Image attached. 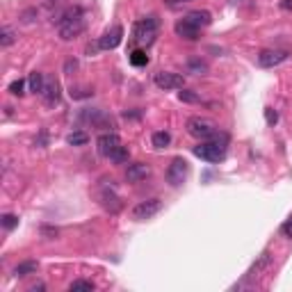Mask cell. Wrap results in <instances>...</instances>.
<instances>
[{"label": "cell", "instance_id": "cell-1", "mask_svg": "<svg viewBox=\"0 0 292 292\" xmlns=\"http://www.w3.org/2000/svg\"><path fill=\"white\" fill-rule=\"evenodd\" d=\"M226 148H228V135L215 133L210 140H203L199 146H194V155L208 160V162H221L226 157Z\"/></svg>", "mask_w": 292, "mask_h": 292}, {"label": "cell", "instance_id": "cell-2", "mask_svg": "<svg viewBox=\"0 0 292 292\" xmlns=\"http://www.w3.org/2000/svg\"><path fill=\"white\" fill-rule=\"evenodd\" d=\"M57 23H60V30H57V32H60V39L62 41L75 39V37L82 34L84 28H87V21H84L80 9H67L62 16L57 18Z\"/></svg>", "mask_w": 292, "mask_h": 292}, {"label": "cell", "instance_id": "cell-3", "mask_svg": "<svg viewBox=\"0 0 292 292\" xmlns=\"http://www.w3.org/2000/svg\"><path fill=\"white\" fill-rule=\"evenodd\" d=\"M157 25H160L157 16H146L142 21H137L135 30H133V39L137 44H146V46L153 44V39H155V34H157Z\"/></svg>", "mask_w": 292, "mask_h": 292}, {"label": "cell", "instance_id": "cell-4", "mask_svg": "<svg viewBox=\"0 0 292 292\" xmlns=\"http://www.w3.org/2000/svg\"><path fill=\"white\" fill-rule=\"evenodd\" d=\"M187 133H190L192 137H197V140H210V137L217 133V124L215 121H210V119L206 117H190L185 124Z\"/></svg>", "mask_w": 292, "mask_h": 292}, {"label": "cell", "instance_id": "cell-5", "mask_svg": "<svg viewBox=\"0 0 292 292\" xmlns=\"http://www.w3.org/2000/svg\"><path fill=\"white\" fill-rule=\"evenodd\" d=\"M187 176H190V164H187V160L174 157L171 164H169V169H167V183L171 187H180L187 180Z\"/></svg>", "mask_w": 292, "mask_h": 292}, {"label": "cell", "instance_id": "cell-6", "mask_svg": "<svg viewBox=\"0 0 292 292\" xmlns=\"http://www.w3.org/2000/svg\"><path fill=\"white\" fill-rule=\"evenodd\" d=\"M160 208H162V201L160 199H146V201H140L133 208V219H137V221H144V219H151L153 215L160 213Z\"/></svg>", "mask_w": 292, "mask_h": 292}, {"label": "cell", "instance_id": "cell-7", "mask_svg": "<svg viewBox=\"0 0 292 292\" xmlns=\"http://www.w3.org/2000/svg\"><path fill=\"white\" fill-rule=\"evenodd\" d=\"M290 57V53L288 51H272V48H267V51H260L258 53V64L263 69H272V67H279V64H283Z\"/></svg>", "mask_w": 292, "mask_h": 292}, {"label": "cell", "instance_id": "cell-8", "mask_svg": "<svg viewBox=\"0 0 292 292\" xmlns=\"http://www.w3.org/2000/svg\"><path fill=\"white\" fill-rule=\"evenodd\" d=\"M153 82H155L157 87H160V89H183L185 80H183V75H178V73L160 71V73H155Z\"/></svg>", "mask_w": 292, "mask_h": 292}, {"label": "cell", "instance_id": "cell-9", "mask_svg": "<svg viewBox=\"0 0 292 292\" xmlns=\"http://www.w3.org/2000/svg\"><path fill=\"white\" fill-rule=\"evenodd\" d=\"M119 146H121V140H119L117 133H103V135L96 140V148H98V153H101L103 157H110Z\"/></svg>", "mask_w": 292, "mask_h": 292}, {"label": "cell", "instance_id": "cell-10", "mask_svg": "<svg viewBox=\"0 0 292 292\" xmlns=\"http://www.w3.org/2000/svg\"><path fill=\"white\" fill-rule=\"evenodd\" d=\"M121 41H124V28H121V25H114L112 30H107V32L103 34L98 44H101L103 51H114Z\"/></svg>", "mask_w": 292, "mask_h": 292}, {"label": "cell", "instance_id": "cell-11", "mask_svg": "<svg viewBox=\"0 0 292 292\" xmlns=\"http://www.w3.org/2000/svg\"><path fill=\"white\" fill-rule=\"evenodd\" d=\"M148 176H151V167L146 162H133L126 169V180L128 183H140V180H146Z\"/></svg>", "mask_w": 292, "mask_h": 292}, {"label": "cell", "instance_id": "cell-12", "mask_svg": "<svg viewBox=\"0 0 292 292\" xmlns=\"http://www.w3.org/2000/svg\"><path fill=\"white\" fill-rule=\"evenodd\" d=\"M174 30H176V34H178V37H183V39H190V41L199 39V32H201V28H199V25H194V23H192L187 16L180 18V21L174 25Z\"/></svg>", "mask_w": 292, "mask_h": 292}, {"label": "cell", "instance_id": "cell-13", "mask_svg": "<svg viewBox=\"0 0 292 292\" xmlns=\"http://www.w3.org/2000/svg\"><path fill=\"white\" fill-rule=\"evenodd\" d=\"M41 98H44L46 105H57L60 103V84L57 80H46L44 89H41Z\"/></svg>", "mask_w": 292, "mask_h": 292}, {"label": "cell", "instance_id": "cell-14", "mask_svg": "<svg viewBox=\"0 0 292 292\" xmlns=\"http://www.w3.org/2000/svg\"><path fill=\"white\" fill-rule=\"evenodd\" d=\"M101 206L107 210V213H119L124 203H121V199H119L117 194H112V192H103L101 194Z\"/></svg>", "mask_w": 292, "mask_h": 292}, {"label": "cell", "instance_id": "cell-15", "mask_svg": "<svg viewBox=\"0 0 292 292\" xmlns=\"http://www.w3.org/2000/svg\"><path fill=\"white\" fill-rule=\"evenodd\" d=\"M37 270H39V263H37V260H23V263H18L16 267H14V276L25 279V276H30V274H37Z\"/></svg>", "mask_w": 292, "mask_h": 292}, {"label": "cell", "instance_id": "cell-16", "mask_svg": "<svg viewBox=\"0 0 292 292\" xmlns=\"http://www.w3.org/2000/svg\"><path fill=\"white\" fill-rule=\"evenodd\" d=\"M187 18H190L194 25H199V28H206V25L213 23V14H210L208 9H194L187 14Z\"/></svg>", "mask_w": 292, "mask_h": 292}, {"label": "cell", "instance_id": "cell-17", "mask_svg": "<svg viewBox=\"0 0 292 292\" xmlns=\"http://www.w3.org/2000/svg\"><path fill=\"white\" fill-rule=\"evenodd\" d=\"M185 69H187V73H192V75H203V73H208V62L201 60V57H190Z\"/></svg>", "mask_w": 292, "mask_h": 292}, {"label": "cell", "instance_id": "cell-18", "mask_svg": "<svg viewBox=\"0 0 292 292\" xmlns=\"http://www.w3.org/2000/svg\"><path fill=\"white\" fill-rule=\"evenodd\" d=\"M270 260H272L270 253H263V256H260V258L251 265V270L247 272V279H256V276H260V272H263L265 267H270Z\"/></svg>", "mask_w": 292, "mask_h": 292}, {"label": "cell", "instance_id": "cell-19", "mask_svg": "<svg viewBox=\"0 0 292 292\" xmlns=\"http://www.w3.org/2000/svg\"><path fill=\"white\" fill-rule=\"evenodd\" d=\"M28 84H30V91H34V94H41V89H44V84H46L44 73L32 71V73H30V78H28Z\"/></svg>", "mask_w": 292, "mask_h": 292}, {"label": "cell", "instance_id": "cell-20", "mask_svg": "<svg viewBox=\"0 0 292 292\" xmlns=\"http://www.w3.org/2000/svg\"><path fill=\"white\" fill-rule=\"evenodd\" d=\"M169 144H171V135H169V133H164V130L153 133V146H155V148H167Z\"/></svg>", "mask_w": 292, "mask_h": 292}, {"label": "cell", "instance_id": "cell-21", "mask_svg": "<svg viewBox=\"0 0 292 292\" xmlns=\"http://www.w3.org/2000/svg\"><path fill=\"white\" fill-rule=\"evenodd\" d=\"M67 142L71 146H84L87 142H89V135H87V133H82V130H75V133L67 135Z\"/></svg>", "mask_w": 292, "mask_h": 292}, {"label": "cell", "instance_id": "cell-22", "mask_svg": "<svg viewBox=\"0 0 292 292\" xmlns=\"http://www.w3.org/2000/svg\"><path fill=\"white\" fill-rule=\"evenodd\" d=\"M128 157H130V151H128V146H119L117 151L110 155V160H112L114 164H124L128 162Z\"/></svg>", "mask_w": 292, "mask_h": 292}, {"label": "cell", "instance_id": "cell-23", "mask_svg": "<svg viewBox=\"0 0 292 292\" xmlns=\"http://www.w3.org/2000/svg\"><path fill=\"white\" fill-rule=\"evenodd\" d=\"M14 41H16V32H14V30H9V28L0 30V46H2V48H9Z\"/></svg>", "mask_w": 292, "mask_h": 292}, {"label": "cell", "instance_id": "cell-24", "mask_svg": "<svg viewBox=\"0 0 292 292\" xmlns=\"http://www.w3.org/2000/svg\"><path fill=\"white\" fill-rule=\"evenodd\" d=\"M69 290L71 292H91L94 290V283L84 281V279H78V281H73L71 286H69Z\"/></svg>", "mask_w": 292, "mask_h": 292}, {"label": "cell", "instance_id": "cell-25", "mask_svg": "<svg viewBox=\"0 0 292 292\" xmlns=\"http://www.w3.org/2000/svg\"><path fill=\"white\" fill-rule=\"evenodd\" d=\"M130 64L133 67H146L148 64V55L144 51H133L130 53Z\"/></svg>", "mask_w": 292, "mask_h": 292}, {"label": "cell", "instance_id": "cell-26", "mask_svg": "<svg viewBox=\"0 0 292 292\" xmlns=\"http://www.w3.org/2000/svg\"><path fill=\"white\" fill-rule=\"evenodd\" d=\"M178 98H180L183 103H201V96H199L194 89H183V91H178Z\"/></svg>", "mask_w": 292, "mask_h": 292}, {"label": "cell", "instance_id": "cell-27", "mask_svg": "<svg viewBox=\"0 0 292 292\" xmlns=\"http://www.w3.org/2000/svg\"><path fill=\"white\" fill-rule=\"evenodd\" d=\"M9 94L11 96H23L25 94V80H21V78L14 80V82L9 84Z\"/></svg>", "mask_w": 292, "mask_h": 292}, {"label": "cell", "instance_id": "cell-28", "mask_svg": "<svg viewBox=\"0 0 292 292\" xmlns=\"http://www.w3.org/2000/svg\"><path fill=\"white\" fill-rule=\"evenodd\" d=\"M0 221H2V226H5L7 230H14L18 226V217H16V215H2V217H0Z\"/></svg>", "mask_w": 292, "mask_h": 292}, {"label": "cell", "instance_id": "cell-29", "mask_svg": "<svg viewBox=\"0 0 292 292\" xmlns=\"http://www.w3.org/2000/svg\"><path fill=\"white\" fill-rule=\"evenodd\" d=\"M265 121L270 126H274L276 121H279V114H276V110H272V107H265Z\"/></svg>", "mask_w": 292, "mask_h": 292}, {"label": "cell", "instance_id": "cell-30", "mask_svg": "<svg viewBox=\"0 0 292 292\" xmlns=\"http://www.w3.org/2000/svg\"><path fill=\"white\" fill-rule=\"evenodd\" d=\"M71 96L73 98H89V96H94V91L91 89H71Z\"/></svg>", "mask_w": 292, "mask_h": 292}, {"label": "cell", "instance_id": "cell-31", "mask_svg": "<svg viewBox=\"0 0 292 292\" xmlns=\"http://www.w3.org/2000/svg\"><path fill=\"white\" fill-rule=\"evenodd\" d=\"M34 16H37V9H25V11L21 14V21H23V23H32Z\"/></svg>", "mask_w": 292, "mask_h": 292}, {"label": "cell", "instance_id": "cell-32", "mask_svg": "<svg viewBox=\"0 0 292 292\" xmlns=\"http://www.w3.org/2000/svg\"><path fill=\"white\" fill-rule=\"evenodd\" d=\"M75 69H78V60H67V62H64V73H73L75 71Z\"/></svg>", "mask_w": 292, "mask_h": 292}, {"label": "cell", "instance_id": "cell-33", "mask_svg": "<svg viewBox=\"0 0 292 292\" xmlns=\"http://www.w3.org/2000/svg\"><path fill=\"white\" fill-rule=\"evenodd\" d=\"M283 235H288V237H292V219H288L286 224H283Z\"/></svg>", "mask_w": 292, "mask_h": 292}, {"label": "cell", "instance_id": "cell-34", "mask_svg": "<svg viewBox=\"0 0 292 292\" xmlns=\"http://www.w3.org/2000/svg\"><path fill=\"white\" fill-rule=\"evenodd\" d=\"M41 230H44V235H53V237L57 235V230H55V228H41Z\"/></svg>", "mask_w": 292, "mask_h": 292}, {"label": "cell", "instance_id": "cell-35", "mask_svg": "<svg viewBox=\"0 0 292 292\" xmlns=\"http://www.w3.org/2000/svg\"><path fill=\"white\" fill-rule=\"evenodd\" d=\"M37 290H46V286H44V283H37V286L30 288V292H37Z\"/></svg>", "mask_w": 292, "mask_h": 292}, {"label": "cell", "instance_id": "cell-36", "mask_svg": "<svg viewBox=\"0 0 292 292\" xmlns=\"http://www.w3.org/2000/svg\"><path fill=\"white\" fill-rule=\"evenodd\" d=\"M281 7H283V9H290V7H292V0H283Z\"/></svg>", "mask_w": 292, "mask_h": 292}, {"label": "cell", "instance_id": "cell-37", "mask_svg": "<svg viewBox=\"0 0 292 292\" xmlns=\"http://www.w3.org/2000/svg\"><path fill=\"white\" fill-rule=\"evenodd\" d=\"M178 2H185V0H167V5H169V7H176Z\"/></svg>", "mask_w": 292, "mask_h": 292}, {"label": "cell", "instance_id": "cell-38", "mask_svg": "<svg viewBox=\"0 0 292 292\" xmlns=\"http://www.w3.org/2000/svg\"><path fill=\"white\" fill-rule=\"evenodd\" d=\"M185 2H190V0H185Z\"/></svg>", "mask_w": 292, "mask_h": 292}]
</instances>
